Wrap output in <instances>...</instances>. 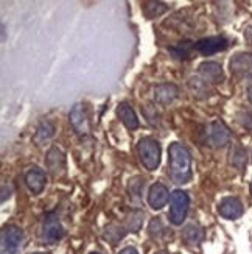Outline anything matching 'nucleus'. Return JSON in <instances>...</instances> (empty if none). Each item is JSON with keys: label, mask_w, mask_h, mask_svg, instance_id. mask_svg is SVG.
<instances>
[{"label": "nucleus", "mask_w": 252, "mask_h": 254, "mask_svg": "<svg viewBox=\"0 0 252 254\" xmlns=\"http://www.w3.org/2000/svg\"><path fill=\"white\" fill-rule=\"evenodd\" d=\"M232 75L240 80L252 83V53H238L229 63Z\"/></svg>", "instance_id": "39448f33"}, {"label": "nucleus", "mask_w": 252, "mask_h": 254, "mask_svg": "<svg viewBox=\"0 0 252 254\" xmlns=\"http://www.w3.org/2000/svg\"><path fill=\"white\" fill-rule=\"evenodd\" d=\"M218 212H220L221 217L227 218V220H237L243 215L245 209L242 201L235 196H226L221 200V203L218 204Z\"/></svg>", "instance_id": "1a4fd4ad"}, {"label": "nucleus", "mask_w": 252, "mask_h": 254, "mask_svg": "<svg viewBox=\"0 0 252 254\" xmlns=\"http://www.w3.org/2000/svg\"><path fill=\"white\" fill-rule=\"evenodd\" d=\"M231 139V132H229V128L220 122V120H215L209 125L207 128V142H209L210 147H215V148H220V147H224L226 143Z\"/></svg>", "instance_id": "0eeeda50"}, {"label": "nucleus", "mask_w": 252, "mask_h": 254, "mask_svg": "<svg viewBox=\"0 0 252 254\" xmlns=\"http://www.w3.org/2000/svg\"><path fill=\"white\" fill-rule=\"evenodd\" d=\"M237 117H238V122L242 124L245 128L252 129V113H249V111H242Z\"/></svg>", "instance_id": "b1692460"}, {"label": "nucleus", "mask_w": 252, "mask_h": 254, "mask_svg": "<svg viewBox=\"0 0 252 254\" xmlns=\"http://www.w3.org/2000/svg\"><path fill=\"white\" fill-rule=\"evenodd\" d=\"M168 175L176 184H187L192 181V156L182 143H171L168 148Z\"/></svg>", "instance_id": "f257e3e1"}, {"label": "nucleus", "mask_w": 252, "mask_h": 254, "mask_svg": "<svg viewBox=\"0 0 252 254\" xmlns=\"http://www.w3.org/2000/svg\"><path fill=\"white\" fill-rule=\"evenodd\" d=\"M251 196H252V183H251Z\"/></svg>", "instance_id": "c85d7f7f"}, {"label": "nucleus", "mask_w": 252, "mask_h": 254, "mask_svg": "<svg viewBox=\"0 0 252 254\" xmlns=\"http://www.w3.org/2000/svg\"><path fill=\"white\" fill-rule=\"evenodd\" d=\"M162 229H163V226H162V222H160V218H159V217L152 218L151 222H150L148 231H150V234H151L152 237H157V236H160Z\"/></svg>", "instance_id": "5701e85b"}, {"label": "nucleus", "mask_w": 252, "mask_h": 254, "mask_svg": "<svg viewBox=\"0 0 252 254\" xmlns=\"http://www.w3.org/2000/svg\"><path fill=\"white\" fill-rule=\"evenodd\" d=\"M47 167L53 175H59L65 169V156L58 147H51L46 156Z\"/></svg>", "instance_id": "4468645a"}, {"label": "nucleus", "mask_w": 252, "mask_h": 254, "mask_svg": "<svg viewBox=\"0 0 252 254\" xmlns=\"http://www.w3.org/2000/svg\"><path fill=\"white\" fill-rule=\"evenodd\" d=\"M22 237L24 234H22V229L19 226H3L2 233H0V254H17Z\"/></svg>", "instance_id": "20e7f679"}, {"label": "nucleus", "mask_w": 252, "mask_h": 254, "mask_svg": "<svg viewBox=\"0 0 252 254\" xmlns=\"http://www.w3.org/2000/svg\"><path fill=\"white\" fill-rule=\"evenodd\" d=\"M118 254H139V253H137V250L133 248V247H126V248H123L122 251H120Z\"/></svg>", "instance_id": "393cba45"}, {"label": "nucleus", "mask_w": 252, "mask_h": 254, "mask_svg": "<svg viewBox=\"0 0 252 254\" xmlns=\"http://www.w3.org/2000/svg\"><path fill=\"white\" fill-rule=\"evenodd\" d=\"M182 236L189 245H200L204 239V231L198 225H189V226H185Z\"/></svg>", "instance_id": "f3484780"}, {"label": "nucleus", "mask_w": 252, "mask_h": 254, "mask_svg": "<svg viewBox=\"0 0 252 254\" xmlns=\"http://www.w3.org/2000/svg\"><path fill=\"white\" fill-rule=\"evenodd\" d=\"M227 49V39L223 36H212V38H204L200 39L195 44V50L201 53L202 57H210L218 52H223Z\"/></svg>", "instance_id": "6e6552de"}, {"label": "nucleus", "mask_w": 252, "mask_h": 254, "mask_svg": "<svg viewBox=\"0 0 252 254\" xmlns=\"http://www.w3.org/2000/svg\"><path fill=\"white\" fill-rule=\"evenodd\" d=\"M190 206V198L187 192L184 190H174L170 195V222L173 225H182V222L187 217Z\"/></svg>", "instance_id": "7ed1b4c3"}, {"label": "nucleus", "mask_w": 252, "mask_h": 254, "mask_svg": "<svg viewBox=\"0 0 252 254\" xmlns=\"http://www.w3.org/2000/svg\"><path fill=\"white\" fill-rule=\"evenodd\" d=\"M168 9V6L162 2H147L144 3V14L150 19H154L160 14H163Z\"/></svg>", "instance_id": "6ab92c4d"}, {"label": "nucleus", "mask_w": 252, "mask_h": 254, "mask_svg": "<svg viewBox=\"0 0 252 254\" xmlns=\"http://www.w3.org/2000/svg\"><path fill=\"white\" fill-rule=\"evenodd\" d=\"M54 134V125L50 122V120H46V122H42L38 129H36V134H35V140L39 143V142H44V140H49L50 137H53Z\"/></svg>", "instance_id": "aec40b11"}, {"label": "nucleus", "mask_w": 252, "mask_h": 254, "mask_svg": "<svg viewBox=\"0 0 252 254\" xmlns=\"http://www.w3.org/2000/svg\"><path fill=\"white\" fill-rule=\"evenodd\" d=\"M91 254H100V253H91Z\"/></svg>", "instance_id": "c756f323"}, {"label": "nucleus", "mask_w": 252, "mask_h": 254, "mask_svg": "<svg viewBox=\"0 0 252 254\" xmlns=\"http://www.w3.org/2000/svg\"><path fill=\"white\" fill-rule=\"evenodd\" d=\"M46 183H47L46 172H44L42 169H39V167H33L25 175V184L35 195H39L44 190Z\"/></svg>", "instance_id": "f8f14e48"}, {"label": "nucleus", "mask_w": 252, "mask_h": 254, "mask_svg": "<svg viewBox=\"0 0 252 254\" xmlns=\"http://www.w3.org/2000/svg\"><path fill=\"white\" fill-rule=\"evenodd\" d=\"M64 236V229L59 223V220L56 214L49 212L44 217V223H42V240L46 244H56L58 240H61Z\"/></svg>", "instance_id": "423d86ee"}, {"label": "nucleus", "mask_w": 252, "mask_h": 254, "mask_svg": "<svg viewBox=\"0 0 252 254\" xmlns=\"http://www.w3.org/2000/svg\"><path fill=\"white\" fill-rule=\"evenodd\" d=\"M189 86H190L193 95L207 94V91H209V83L204 81L202 78H192L190 83H189Z\"/></svg>", "instance_id": "4be33fe9"}, {"label": "nucleus", "mask_w": 252, "mask_h": 254, "mask_svg": "<svg viewBox=\"0 0 252 254\" xmlns=\"http://www.w3.org/2000/svg\"><path fill=\"white\" fill-rule=\"evenodd\" d=\"M170 200V193L167 186H163L162 183H156L150 187V192H148V204L152 209H162L165 206Z\"/></svg>", "instance_id": "9b49d317"}, {"label": "nucleus", "mask_w": 252, "mask_h": 254, "mask_svg": "<svg viewBox=\"0 0 252 254\" xmlns=\"http://www.w3.org/2000/svg\"><path fill=\"white\" fill-rule=\"evenodd\" d=\"M117 116L128 129L133 131V129L139 128V119H137V116L134 113V109L131 108L128 103H120L117 106Z\"/></svg>", "instance_id": "dca6fc26"}, {"label": "nucleus", "mask_w": 252, "mask_h": 254, "mask_svg": "<svg viewBox=\"0 0 252 254\" xmlns=\"http://www.w3.org/2000/svg\"><path fill=\"white\" fill-rule=\"evenodd\" d=\"M137 153L142 164L145 165V169L152 172L159 167L160 164V147L159 142L152 137H144L137 143Z\"/></svg>", "instance_id": "f03ea898"}, {"label": "nucleus", "mask_w": 252, "mask_h": 254, "mask_svg": "<svg viewBox=\"0 0 252 254\" xmlns=\"http://www.w3.org/2000/svg\"><path fill=\"white\" fill-rule=\"evenodd\" d=\"M31 254H50V253H31Z\"/></svg>", "instance_id": "cd10ccee"}, {"label": "nucleus", "mask_w": 252, "mask_h": 254, "mask_svg": "<svg viewBox=\"0 0 252 254\" xmlns=\"http://www.w3.org/2000/svg\"><path fill=\"white\" fill-rule=\"evenodd\" d=\"M192 49H195V44L192 46L190 42H179L178 46H174V47L170 49V53L178 60H185V58L190 57V50Z\"/></svg>", "instance_id": "412c9836"}, {"label": "nucleus", "mask_w": 252, "mask_h": 254, "mask_svg": "<svg viewBox=\"0 0 252 254\" xmlns=\"http://www.w3.org/2000/svg\"><path fill=\"white\" fill-rule=\"evenodd\" d=\"M200 75L204 81L212 83V84L221 83L224 80V73H223L221 65L218 63H213V61L202 63L200 65Z\"/></svg>", "instance_id": "ddd939ff"}, {"label": "nucleus", "mask_w": 252, "mask_h": 254, "mask_svg": "<svg viewBox=\"0 0 252 254\" xmlns=\"http://www.w3.org/2000/svg\"><path fill=\"white\" fill-rule=\"evenodd\" d=\"M229 162H231L235 169L242 170L246 164V151L245 148H242L240 145H234L231 148V153H229Z\"/></svg>", "instance_id": "a211bd4d"}, {"label": "nucleus", "mask_w": 252, "mask_h": 254, "mask_svg": "<svg viewBox=\"0 0 252 254\" xmlns=\"http://www.w3.org/2000/svg\"><path fill=\"white\" fill-rule=\"evenodd\" d=\"M156 254H168V251H165V250H163V251H157Z\"/></svg>", "instance_id": "bb28decb"}, {"label": "nucleus", "mask_w": 252, "mask_h": 254, "mask_svg": "<svg viewBox=\"0 0 252 254\" xmlns=\"http://www.w3.org/2000/svg\"><path fill=\"white\" fill-rule=\"evenodd\" d=\"M69 120H70V125L78 134H87V131H89V120H87L84 105L76 103L69 114Z\"/></svg>", "instance_id": "9d476101"}, {"label": "nucleus", "mask_w": 252, "mask_h": 254, "mask_svg": "<svg viewBox=\"0 0 252 254\" xmlns=\"http://www.w3.org/2000/svg\"><path fill=\"white\" fill-rule=\"evenodd\" d=\"M248 97H249V102L252 103V86L248 87Z\"/></svg>", "instance_id": "a878e982"}, {"label": "nucleus", "mask_w": 252, "mask_h": 254, "mask_svg": "<svg viewBox=\"0 0 252 254\" xmlns=\"http://www.w3.org/2000/svg\"><path fill=\"white\" fill-rule=\"evenodd\" d=\"M179 89L174 84H159L154 91V98L159 105H170L176 100Z\"/></svg>", "instance_id": "2eb2a0df"}]
</instances>
